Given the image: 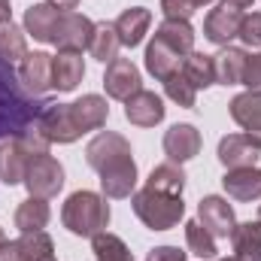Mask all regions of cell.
I'll list each match as a JSON object with an SVG mask.
<instances>
[{
    "mask_svg": "<svg viewBox=\"0 0 261 261\" xmlns=\"http://www.w3.org/2000/svg\"><path fill=\"white\" fill-rule=\"evenodd\" d=\"M164 91H167V97H170L173 103H179V107H186V110H192L195 100H197L195 85L182 76V70H176V73H170V76L164 79Z\"/></svg>",
    "mask_w": 261,
    "mask_h": 261,
    "instance_id": "35",
    "label": "cell"
},
{
    "mask_svg": "<svg viewBox=\"0 0 261 261\" xmlns=\"http://www.w3.org/2000/svg\"><path fill=\"white\" fill-rule=\"evenodd\" d=\"M28 55V40H24V31L9 18V21H0V58L15 64V61H24Z\"/></svg>",
    "mask_w": 261,
    "mask_h": 261,
    "instance_id": "31",
    "label": "cell"
},
{
    "mask_svg": "<svg viewBox=\"0 0 261 261\" xmlns=\"http://www.w3.org/2000/svg\"><path fill=\"white\" fill-rule=\"evenodd\" d=\"M43 107L34 103L31 91L12 73V64L0 58V143L18 137L37 122Z\"/></svg>",
    "mask_w": 261,
    "mask_h": 261,
    "instance_id": "1",
    "label": "cell"
},
{
    "mask_svg": "<svg viewBox=\"0 0 261 261\" xmlns=\"http://www.w3.org/2000/svg\"><path fill=\"white\" fill-rule=\"evenodd\" d=\"M231 119L261 146V94L243 91L231 100Z\"/></svg>",
    "mask_w": 261,
    "mask_h": 261,
    "instance_id": "20",
    "label": "cell"
},
{
    "mask_svg": "<svg viewBox=\"0 0 261 261\" xmlns=\"http://www.w3.org/2000/svg\"><path fill=\"white\" fill-rule=\"evenodd\" d=\"M222 186H225L228 197H234V200H255V197H261V170L258 167L225 170Z\"/></svg>",
    "mask_w": 261,
    "mask_h": 261,
    "instance_id": "21",
    "label": "cell"
},
{
    "mask_svg": "<svg viewBox=\"0 0 261 261\" xmlns=\"http://www.w3.org/2000/svg\"><path fill=\"white\" fill-rule=\"evenodd\" d=\"M119 34H116V28L113 24H107V21H100V24H94V34H91V43H88V52H91V58H97L100 64H110V61H116L119 58Z\"/></svg>",
    "mask_w": 261,
    "mask_h": 261,
    "instance_id": "30",
    "label": "cell"
},
{
    "mask_svg": "<svg viewBox=\"0 0 261 261\" xmlns=\"http://www.w3.org/2000/svg\"><path fill=\"white\" fill-rule=\"evenodd\" d=\"M24 189L34 197H55L64 189V167L58 158H52L49 152L31 155L28 170H24Z\"/></svg>",
    "mask_w": 261,
    "mask_h": 261,
    "instance_id": "4",
    "label": "cell"
},
{
    "mask_svg": "<svg viewBox=\"0 0 261 261\" xmlns=\"http://www.w3.org/2000/svg\"><path fill=\"white\" fill-rule=\"evenodd\" d=\"M97 173H100V192H103V197L125 200L137 189V161H134V152L122 155V158H113Z\"/></svg>",
    "mask_w": 261,
    "mask_h": 261,
    "instance_id": "5",
    "label": "cell"
},
{
    "mask_svg": "<svg viewBox=\"0 0 261 261\" xmlns=\"http://www.w3.org/2000/svg\"><path fill=\"white\" fill-rule=\"evenodd\" d=\"M240 21H243V12L234 9V6H225L219 3L216 9H210V15L203 18V37L216 46H228L237 34H240Z\"/></svg>",
    "mask_w": 261,
    "mask_h": 261,
    "instance_id": "12",
    "label": "cell"
},
{
    "mask_svg": "<svg viewBox=\"0 0 261 261\" xmlns=\"http://www.w3.org/2000/svg\"><path fill=\"white\" fill-rule=\"evenodd\" d=\"M130 206L149 231H170L186 216L182 195H164V192H155V189H146V186L130 195Z\"/></svg>",
    "mask_w": 261,
    "mask_h": 261,
    "instance_id": "3",
    "label": "cell"
},
{
    "mask_svg": "<svg viewBox=\"0 0 261 261\" xmlns=\"http://www.w3.org/2000/svg\"><path fill=\"white\" fill-rule=\"evenodd\" d=\"M140 82H143V76H140L137 64L128 61V58H116V61L107 64L103 88H107V94H110L113 100H128L130 94L140 91Z\"/></svg>",
    "mask_w": 261,
    "mask_h": 261,
    "instance_id": "10",
    "label": "cell"
},
{
    "mask_svg": "<svg viewBox=\"0 0 261 261\" xmlns=\"http://www.w3.org/2000/svg\"><path fill=\"white\" fill-rule=\"evenodd\" d=\"M246 55L237 46H222L213 55V70H216V82L219 85H240L243 79V67H246Z\"/></svg>",
    "mask_w": 261,
    "mask_h": 261,
    "instance_id": "22",
    "label": "cell"
},
{
    "mask_svg": "<svg viewBox=\"0 0 261 261\" xmlns=\"http://www.w3.org/2000/svg\"><path fill=\"white\" fill-rule=\"evenodd\" d=\"M186 243H189V249L195 252L197 258H216V255H219V249H216V237H213L197 219L186 222Z\"/></svg>",
    "mask_w": 261,
    "mask_h": 261,
    "instance_id": "34",
    "label": "cell"
},
{
    "mask_svg": "<svg viewBox=\"0 0 261 261\" xmlns=\"http://www.w3.org/2000/svg\"><path fill=\"white\" fill-rule=\"evenodd\" d=\"M234 258L237 261H261V219L258 222H240L231 231Z\"/></svg>",
    "mask_w": 261,
    "mask_h": 261,
    "instance_id": "26",
    "label": "cell"
},
{
    "mask_svg": "<svg viewBox=\"0 0 261 261\" xmlns=\"http://www.w3.org/2000/svg\"><path fill=\"white\" fill-rule=\"evenodd\" d=\"M240 85H246V91L261 94V52L246 55V67H243V79Z\"/></svg>",
    "mask_w": 261,
    "mask_h": 261,
    "instance_id": "37",
    "label": "cell"
},
{
    "mask_svg": "<svg viewBox=\"0 0 261 261\" xmlns=\"http://www.w3.org/2000/svg\"><path fill=\"white\" fill-rule=\"evenodd\" d=\"M219 161L225 170H234V167H255L261 155V146L249 137V134H228L219 140V149H216Z\"/></svg>",
    "mask_w": 261,
    "mask_h": 261,
    "instance_id": "8",
    "label": "cell"
},
{
    "mask_svg": "<svg viewBox=\"0 0 261 261\" xmlns=\"http://www.w3.org/2000/svg\"><path fill=\"white\" fill-rule=\"evenodd\" d=\"M197 222H200L213 237H231V231L237 228V219H234L231 203L219 195H206L197 203Z\"/></svg>",
    "mask_w": 261,
    "mask_h": 261,
    "instance_id": "9",
    "label": "cell"
},
{
    "mask_svg": "<svg viewBox=\"0 0 261 261\" xmlns=\"http://www.w3.org/2000/svg\"><path fill=\"white\" fill-rule=\"evenodd\" d=\"M0 243H6V234H3V228H0Z\"/></svg>",
    "mask_w": 261,
    "mask_h": 261,
    "instance_id": "45",
    "label": "cell"
},
{
    "mask_svg": "<svg viewBox=\"0 0 261 261\" xmlns=\"http://www.w3.org/2000/svg\"><path fill=\"white\" fill-rule=\"evenodd\" d=\"M18 246H21V261H58L55 258V243L46 231L21 234Z\"/></svg>",
    "mask_w": 261,
    "mask_h": 261,
    "instance_id": "33",
    "label": "cell"
},
{
    "mask_svg": "<svg viewBox=\"0 0 261 261\" xmlns=\"http://www.w3.org/2000/svg\"><path fill=\"white\" fill-rule=\"evenodd\" d=\"M43 3H49V6H55L58 12H73V9L79 6V0H43Z\"/></svg>",
    "mask_w": 261,
    "mask_h": 261,
    "instance_id": "41",
    "label": "cell"
},
{
    "mask_svg": "<svg viewBox=\"0 0 261 261\" xmlns=\"http://www.w3.org/2000/svg\"><path fill=\"white\" fill-rule=\"evenodd\" d=\"M164 152L170 161L186 164L200 152V130L195 125H173L164 134Z\"/></svg>",
    "mask_w": 261,
    "mask_h": 261,
    "instance_id": "17",
    "label": "cell"
},
{
    "mask_svg": "<svg viewBox=\"0 0 261 261\" xmlns=\"http://www.w3.org/2000/svg\"><path fill=\"white\" fill-rule=\"evenodd\" d=\"M61 222L70 234L76 237H94L100 231H107L110 225V203L107 197L88 189H79L64 200L61 206Z\"/></svg>",
    "mask_w": 261,
    "mask_h": 261,
    "instance_id": "2",
    "label": "cell"
},
{
    "mask_svg": "<svg viewBox=\"0 0 261 261\" xmlns=\"http://www.w3.org/2000/svg\"><path fill=\"white\" fill-rule=\"evenodd\" d=\"M182 76L195 85V91L200 88H210V85H216V70H213V55H203V52H192V55H186L182 58Z\"/></svg>",
    "mask_w": 261,
    "mask_h": 261,
    "instance_id": "29",
    "label": "cell"
},
{
    "mask_svg": "<svg viewBox=\"0 0 261 261\" xmlns=\"http://www.w3.org/2000/svg\"><path fill=\"white\" fill-rule=\"evenodd\" d=\"M91 34H94V21L82 12H58V21H55V34H52V46L58 49H70V52H82L88 49L91 43Z\"/></svg>",
    "mask_w": 261,
    "mask_h": 261,
    "instance_id": "7",
    "label": "cell"
},
{
    "mask_svg": "<svg viewBox=\"0 0 261 261\" xmlns=\"http://www.w3.org/2000/svg\"><path fill=\"white\" fill-rule=\"evenodd\" d=\"M0 261H21V246H18V240L0 243Z\"/></svg>",
    "mask_w": 261,
    "mask_h": 261,
    "instance_id": "40",
    "label": "cell"
},
{
    "mask_svg": "<svg viewBox=\"0 0 261 261\" xmlns=\"http://www.w3.org/2000/svg\"><path fill=\"white\" fill-rule=\"evenodd\" d=\"M70 116L76 122V128L82 130H100L110 119V107H107V97L100 94H82L79 100L70 103Z\"/></svg>",
    "mask_w": 261,
    "mask_h": 261,
    "instance_id": "16",
    "label": "cell"
},
{
    "mask_svg": "<svg viewBox=\"0 0 261 261\" xmlns=\"http://www.w3.org/2000/svg\"><path fill=\"white\" fill-rule=\"evenodd\" d=\"M146 261H186V252L179 246H155L149 249Z\"/></svg>",
    "mask_w": 261,
    "mask_h": 261,
    "instance_id": "39",
    "label": "cell"
},
{
    "mask_svg": "<svg viewBox=\"0 0 261 261\" xmlns=\"http://www.w3.org/2000/svg\"><path fill=\"white\" fill-rule=\"evenodd\" d=\"M85 76V61L82 52H70V49H58V55L52 58V88L58 91H73Z\"/></svg>",
    "mask_w": 261,
    "mask_h": 261,
    "instance_id": "19",
    "label": "cell"
},
{
    "mask_svg": "<svg viewBox=\"0 0 261 261\" xmlns=\"http://www.w3.org/2000/svg\"><path fill=\"white\" fill-rule=\"evenodd\" d=\"M12 18V9H9V0H0V21H9Z\"/></svg>",
    "mask_w": 261,
    "mask_h": 261,
    "instance_id": "43",
    "label": "cell"
},
{
    "mask_svg": "<svg viewBox=\"0 0 261 261\" xmlns=\"http://www.w3.org/2000/svg\"><path fill=\"white\" fill-rule=\"evenodd\" d=\"M37 128L49 143H73L82 137V130L76 128L73 116H70V103H55L46 100L40 116H37Z\"/></svg>",
    "mask_w": 261,
    "mask_h": 261,
    "instance_id": "6",
    "label": "cell"
},
{
    "mask_svg": "<svg viewBox=\"0 0 261 261\" xmlns=\"http://www.w3.org/2000/svg\"><path fill=\"white\" fill-rule=\"evenodd\" d=\"M161 12H164V18L189 21L195 15V6H192V0H161Z\"/></svg>",
    "mask_w": 261,
    "mask_h": 261,
    "instance_id": "38",
    "label": "cell"
},
{
    "mask_svg": "<svg viewBox=\"0 0 261 261\" xmlns=\"http://www.w3.org/2000/svg\"><path fill=\"white\" fill-rule=\"evenodd\" d=\"M258 219H261V206H258Z\"/></svg>",
    "mask_w": 261,
    "mask_h": 261,
    "instance_id": "47",
    "label": "cell"
},
{
    "mask_svg": "<svg viewBox=\"0 0 261 261\" xmlns=\"http://www.w3.org/2000/svg\"><path fill=\"white\" fill-rule=\"evenodd\" d=\"M164 113H167L164 100L155 91H146V88H140L137 94H130L125 100V119L137 128H155L164 119Z\"/></svg>",
    "mask_w": 261,
    "mask_h": 261,
    "instance_id": "13",
    "label": "cell"
},
{
    "mask_svg": "<svg viewBox=\"0 0 261 261\" xmlns=\"http://www.w3.org/2000/svg\"><path fill=\"white\" fill-rule=\"evenodd\" d=\"M149 24H152V12L146 6H130L113 21V28L119 34V43L128 46V49H137L143 43V37L149 34Z\"/></svg>",
    "mask_w": 261,
    "mask_h": 261,
    "instance_id": "18",
    "label": "cell"
},
{
    "mask_svg": "<svg viewBox=\"0 0 261 261\" xmlns=\"http://www.w3.org/2000/svg\"><path fill=\"white\" fill-rule=\"evenodd\" d=\"M246 46H261V12H243V21H240V34H237Z\"/></svg>",
    "mask_w": 261,
    "mask_h": 261,
    "instance_id": "36",
    "label": "cell"
},
{
    "mask_svg": "<svg viewBox=\"0 0 261 261\" xmlns=\"http://www.w3.org/2000/svg\"><path fill=\"white\" fill-rule=\"evenodd\" d=\"M52 219V210H49V200L46 197H28L18 203L15 210V228L21 234H34V231H43Z\"/></svg>",
    "mask_w": 261,
    "mask_h": 261,
    "instance_id": "25",
    "label": "cell"
},
{
    "mask_svg": "<svg viewBox=\"0 0 261 261\" xmlns=\"http://www.w3.org/2000/svg\"><path fill=\"white\" fill-rule=\"evenodd\" d=\"M18 79H21V85L34 97H43L52 88V55H46V52H28L21 67H18Z\"/></svg>",
    "mask_w": 261,
    "mask_h": 261,
    "instance_id": "14",
    "label": "cell"
},
{
    "mask_svg": "<svg viewBox=\"0 0 261 261\" xmlns=\"http://www.w3.org/2000/svg\"><path fill=\"white\" fill-rule=\"evenodd\" d=\"M55 21H58V9L49 3H34L24 9V34H31L37 43H52Z\"/></svg>",
    "mask_w": 261,
    "mask_h": 261,
    "instance_id": "24",
    "label": "cell"
},
{
    "mask_svg": "<svg viewBox=\"0 0 261 261\" xmlns=\"http://www.w3.org/2000/svg\"><path fill=\"white\" fill-rule=\"evenodd\" d=\"M146 189H155V192H164V195H182V189H186V170H182V164L164 161V164L152 167V173L146 179Z\"/></svg>",
    "mask_w": 261,
    "mask_h": 261,
    "instance_id": "28",
    "label": "cell"
},
{
    "mask_svg": "<svg viewBox=\"0 0 261 261\" xmlns=\"http://www.w3.org/2000/svg\"><path fill=\"white\" fill-rule=\"evenodd\" d=\"M222 3H225V6H234V9H240V12H243V9H249L255 0H222Z\"/></svg>",
    "mask_w": 261,
    "mask_h": 261,
    "instance_id": "42",
    "label": "cell"
},
{
    "mask_svg": "<svg viewBox=\"0 0 261 261\" xmlns=\"http://www.w3.org/2000/svg\"><path fill=\"white\" fill-rule=\"evenodd\" d=\"M182 64V58L167 46V43H161V40H152L149 46H146V70L158 79V82H164L170 73H176Z\"/></svg>",
    "mask_w": 261,
    "mask_h": 261,
    "instance_id": "27",
    "label": "cell"
},
{
    "mask_svg": "<svg viewBox=\"0 0 261 261\" xmlns=\"http://www.w3.org/2000/svg\"><path fill=\"white\" fill-rule=\"evenodd\" d=\"M122 155H130V143L116 130H100L85 146V161L91 170H100L103 164H110L113 158H122Z\"/></svg>",
    "mask_w": 261,
    "mask_h": 261,
    "instance_id": "15",
    "label": "cell"
},
{
    "mask_svg": "<svg viewBox=\"0 0 261 261\" xmlns=\"http://www.w3.org/2000/svg\"><path fill=\"white\" fill-rule=\"evenodd\" d=\"M219 261H237V258H234V255H231V258H219Z\"/></svg>",
    "mask_w": 261,
    "mask_h": 261,
    "instance_id": "46",
    "label": "cell"
},
{
    "mask_svg": "<svg viewBox=\"0 0 261 261\" xmlns=\"http://www.w3.org/2000/svg\"><path fill=\"white\" fill-rule=\"evenodd\" d=\"M91 252H94L97 261H134L130 249L125 246V240L110 234V231H100V234L91 237Z\"/></svg>",
    "mask_w": 261,
    "mask_h": 261,
    "instance_id": "32",
    "label": "cell"
},
{
    "mask_svg": "<svg viewBox=\"0 0 261 261\" xmlns=\"http://www.w3.org/2000/svg\"><path fill=\"white\" fill-rule=\"evenodd\" d=\"M155 40L167 43L179 58L195 52V28L189 21H179V18H164L158 24V31H155Z\"/></svg>",
    "mask_w": 261,
    "mask_h": 261,
    "instance_id": "23",
    "label": "cell"
},
{
    "mask_svg": "<svg viewBox=\"0 0 261 261\" xmlns=\"http://www.w3.org/2000/svg\"><path fill=\"white\" fill-rule=\"evenodd\" d=\"M206 3H213V0H192V6H195V9H197V6H206Z\"/></svg>",
    "mask_w": 261,
    "mask_h": 261,
    "instance_id": "44",
    "label": "cell"
},
{
    "mask_svg": "<svg viewBox=\"0 0 261 261\" xmlns=\"http://www.w3.org/2000/svg\"><path fill=\"white\" fill-rule=\"evenodd\" d=\"M31 149L21 137H9L0 143V179L12 189V186H21L24 182V170H28V161H31Z\"/></svg>",
    "mask_w": 261,
    "mask_h": 261,
    "instance_id": "11",
    "label": "cell"
}]
</instances>
